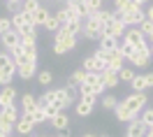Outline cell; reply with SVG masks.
I'll use <instances>...</instances> for the list:
<instances>
[{"label": "cell", "instance_id": "obj_1", "mask_svg": "<svg viewBox=\"0 0 153 137\" xmlns=\"http://www.w3.org/2000/svg\"><path fill=\"white\" fill-rule=\"evenodd\" d=\"M81 33H84V37H86V39H100L102 35H105V21H102V16H100V12L88 14L86 21H84Z\"/></svg>", "mask_w": 153, "mask_h": 137}, {"label": "cell", "instance_id": "obj_2", "mask_svg": "<svg viewBox=\"0 0 153 137\" xmlns=\"http://www.w3.org/2000/svg\"><path fill=\"white\" fill-rule=\"evenodd\" d=\"M76 49V37L74 35H70L65 28H60L56 33V42H53V54L56 56H63V54H67V51Z\"/></svg>", "mask_w": 153, "mask_h": 137}, {"label": "cell", "instance_id": "obj_3", "mask_svg": "<svg viewBox=\"0 0 153 137\" xmlns=\"http://www.w3.org/2000/svg\"><path fill=\"white\" fill-rule=\"evenodd\" d=\"M151 47L149 44H144V47H139V49H134V54L130 56V65H134V68H146L149 63H151Z\"/></svg>", "mask_w": 153, "mask_h": 137}, {"label": "cell", "instance_id": "obj_4", "mask_svg": "<svg viewBox=\"0 0 153 137\" xmlns=\"http://www.w3.org/2000/svg\"><path fill=\"white\" fill-rule=\"evenodd\" d=\"M123 105L130 109V112L139 114V112H142V109L149 105V95H146V93H130V95L123 100Z\"/></svg>", "mask_w": 153, "mask_h": 137}, {"label": "cell", "instance_id": "obj_5", "mask_svg": "<svg viewBox=\"0 0 153 137\" xmlns=\"http://www.w3.org/2000/svg\"><path fill=\"white\" fill-rule=\"evenodd\" d=\"M125 30H128V26H125V21L118 16L114 12V19L109 21V23H105V35H111V37H123L125 35Z\"/></svg>", "mask_w": 153, "mask_h": 137}, {"label": "cell", "instance_id": "obj_6", "mask_svg": "<svg viewBox=\"0 0 153 137\" xmlns=\"http://www.w3.org/2000/svg\"><path fill=\"white\" fill-rule=\"evenodd\" d=\"M123 42L132 44L134 49H139V47H144V44H149V42H146V37L142 35V30H139V28H130V30H125Z\"/></svg>", "mask_w": 153, "mask_h": 137}, {"label": "cell", "instance_id": "obj_7", "mask_svg": "<svg viewBox=\"0 0 153 137\" xmlns=\"http://www.w3.org/2000/svg\"><path fill=\"white\" fill-rule=\"evenodd\" d=\"M0 42H2V47H5L7 51H12L14 47H19V44H21V35H19V30L10 28L7 33H2V35H0Z\"/></svg>", "mask_w": 153, "mask_h": 137}, {"label": "cell", "instance_id": "obj_8", "mask_svg": "<svg viewBox=\"0 0 153 137\" xmlns=\"http://www.w3.org/2000/svg\"><path fill=\"white\" fill-rule=\"evenodd\" d=\"M84 84H86V86L91 88L95 95L105 91V84H102V72H88V74H86V81H84Z\"/></svg>", "mask_w": 153, "mask_h": 137}, {"label": "cell", "instance_id": "obj_9", "mask_svg": "<svg viewBox=\"0 0 153 137\" xmlns=\"http://www.w3.org/2000/svg\"><path fill=\"white\" fill-rule=\"evenodd\" d=\"M116 14H118V12H116ZM118 16L125 21V26L132 28V26H139V23L146 19V12L144 10H134V12H128V14H118Z\"/></svg>", "mask_w": 153, "mask_h": 137}, {"label": "cell", "instance_id": "obj_10", "mask_svg": "<svg viewBox=\"0 0 153 137\" xmlns=\"http://www.w3.org/2000/svg\"><path fill=\"white\" fill-rule=\"evenodd\" d=\"M14 100H16V88L14 86H2V91H0V109L12 107Z\"/></svg>", "mask_w": 153, "mask_h": 137}, {"label": "cell", "instance_id": "obj_11", "mask_svg": "<svg viewBox=\"0 0 153 137\" xmlns=\"http://www.w3.org/2000/svg\"><path fill=\"white\" fill-rule=\"evenodd\" d=\"M84 70H86V72H105L107 63L95 58V56H86V58H84Z\"/></svg>", "mask_w": 153, "mask_h": 137}, {"label": "cell", "instance_id": "obj_12", "mask_svg": "<svg viewBox=\"0 0 153 137\" xmlns=\"http://www.w3.org/2000/svg\"><path fill=\"white\" fill-rule=\"evenodd\" d=\"M33 128H35L33 118L26 116V114H21V118L16 121V126H14V133H19V135H30V133H33Z\"/></svg>", "mask_w": 153, "mask_h": 137}, {"label": "cell", "instance_id": "obj_13", "mask_svg": "<svg viewBox=\"0 0 153 137\" xmlns=\"http://www.w3.org/2000/svg\"><path fill=\"white\" fill-rule=\"evenodd\" d=\"M49 16H51V12H49L47 7H39L35 14H30V16H28V23H33V26L37 28V26H44V23H47Z\"/></svg>", "mask_w": 153, "mask_h": 137}, {"label": "cell", "instance_id": "obj_14", "mask_svg": "<svg viewBox=\"0 0 153 137\" xmlns=\"http://www.w3.org/2000/svg\"><path fill=\"white\" fill-rule=\"evenodd\" d=\"M0 68L5 70L7 74H16V63H14L10 51H0Z\"/></svg>", "mask_w": 153, "mask_h": 137}, {"label": "cell", "instance_id": "obj_15", "mask_svg": "<svg viewBox=\"0 0 153 137\" xmlns=\"http://www.w3.org/2000/svg\"><path fill=\"white\" fill-rule=\"evenodd\" d=\"M37 107H39V102L35 100V95L26 93V95L21 98V114H26V116H28V114H33Z\"/></svg>", "mask_w": 153, "mask_h": 137}, {"label": "cell", "instance_id": "obj_16", "mask_svg": "<svg viewBox=\"0 0 153 137\" xmlns=\"http://www.w3.org/2000/svg\"><path fill=\"white\" fill-rule=\"evenodd\" d=\"M49 123H51L53 130H67L70 128V116H67L65 112H58L53 118H49Z\"/></svg>", "mask_w": 153, "mask_h": 137}, {"label": "cell", "instance_id": "obj_17", "mask_svg": "<svg viewBox=\"0 0 153 137\" xmlns=\"http://www.w3.org/2000/svg\"><path fill=\"white\" fill-rule=\"evenodd\" d=\"M16 72H19L21 79H30L37 74V60H30V63H23V65H19L16 68Z\"/></svg>", "mask_w": 153, "mask_h": 137}, {"label": "cell", "instance_id": "obj_18", "mask_svg": "<svg viewBox=\"0 0 153 137\" xmlns=\"http://www.w3.org/2000/svg\"><path fill=\"white\" fill-rule=\"evenodd\" d=\"M114 112H116V118H118V121H123V123H130V121H134V118H137V114H134V112H130L123 102H118Z\"/></svg>", "mask_w": 153, "mask_h": 137}, {"label": "cell", "instance_id": "obj_19", "mask_svg": "<svg viewBox=\"0 0 153 137\" xmlns=\"http://www.w3.org/2000/svg\"><path fill=\"white\" fill-rule=\"evenodd\" d=\"M144 135H146V128H144V123L139 118H134V121L128 123V135L125 137H144Z\"/></svg>", "mask_w": 153, "mask_h": 137}, {"label": "cell", "instance_id": "obj_20", "mask_svg": "<svg viewBox=\"0 0 153 137\" xmlns=\"http://www.w3.org/2000/svg\"><path fill=\"white\" fill-rule=\"evenodd\" d=\"M123 56H121V51L116 49V51H111L109 54V63H107V70H111V72H118V70L123 68Z\"/></svg>", "mask_w": 153, "mask_h": 137}, {"label": "cell", "instance_id": "obj_21", "mask_svg": "<svg viewBox=\"0 0 153 137\" xmlns=\"http://www.w3.org/2000/svg\"><path fill=\"white\" fill-rule=\"evenodd\" d=\"M102 84H105V88H116L118 84H121V79H118V72L105 70V72H102Z\"/></svg>", "mask_w": 153, "mask_h": 137}, {"label": "cell", "instance_id": "obj_22", "mask_svg": "<svg viewBox=\"0 0 153 137\" xmlns=\"http://www.w3.org/2000/svg\"><path fill=\"white\" fill-rule=\"evenodd\" d=\"M118 44H121V42L116 37H111V35H102V37H100V49H105V51H116Z\"/></svg>", "mask_w": 153, "mask_h": 137}, {"label": "cell", "instance_id": "obj_23", "mask_svg": "<svg viewBox=\"0 0 153 137\" xmlns=\"http://www.w3.org/2000/svg\"><path fill=\"white\" fill-rule=\"evenodd\" d=\"M0 116H2V118H7V121H10L12 126H16V121L21 118V114H19V109H16L14 105H12V107H5L2 112H0Z\"/></svg>", "mask_w": 153, "mask_h": 137}, {"label": "cell", "instance_id": "obj_24", "mask_svg": "<svg viewBox=\"0 0 153 137\" xmlns=\"http://www.w3.org/2000/svg\"><path fill=\"white\" fill-rule=\"evenodd\" d=\"M63 28H65L70 35H74V37H76V35L81 33V28H84V21H81V19H72V21H67Z\"/></svg>", "mask_w": 153, "mask_h": 137}, {"label": "cell", "instance_id": "obj_25", "mask_svg": "<svg viewBox=\"0 0 153 137\" xmlns=\"http://www.w3.org/2000/svg\"><path fill=\"white\" fill-rule=\"evenodd\" d=\"M42 5H39V0H21V12L23 14H35Z\"/></svg>", "mask_w": 153, "mask_h": 137}, {"label": "cell", "instance_id": "obj_26", "mask_svg": "<svg viewBox=\"0 0 153 137\" xmlns=\"http://www.w3.org/2000/svg\"><path fill=\"white\" fill-rule=\"evenodd\" d=\"M53 100H56V88H47L44 95H42L37 102H39V107H47V105H53Z\"/></svg>", "mask_w": 153, "mask_h": 137}, {"label": "cell", "instance_id": "obj_27", "mask_svg": "<svg viewBox=\"0 0 153 137\" xmlns=\"http://www.w3.org/2000/svg\"><path fill=\"white\" fill-rule=\"evenodd\" d=\"M86 70L81 68V70H74V72H72V74H70V84H74V86H81V84H84V81H86Z\"/></svg>", "mask_w": 153, "mask_h": 137}, {"label": "cell", "instance_id": "obj_28", "mask_svg": "<svg viewBox=\"0 0 153 137\" xmlns=\"http://www.w3.org/2000/svg\"><path fill=\"white\" fill-rule=\"evenodd\" d=\"M130 86H132V93H144V91H146V81H144V74H137V77L130 81Z\"/></svg>", "mask_w": 153, "mask_h": 137}, {"label": "cell", "instance_id": "obj_29", "mask_svg": "<svg viewBox=\"0 0 153 137\" xmlns=\"http://www.w3.org/2000/svg\"><path fill=\"white\" fill-rule=\"evenodd\" d=\"M134 77H137V72H134L132 68H125V65H123V68L118 70V79H121V81H128V84H130Z\"/></svg>", "mask_w": 153, "mask_h": 137}, {"label": "cell", "instance_id": "obj_30", "mask_svg": "<svg viewBox=\"0 0 153 137\" xmlns=\"http://www.w3.org/2000/svg\"><path fill=\"white\" fill-rule=\"evenodd\" d=\"M74 109H76L79 116H88V114H93V105H88V102H84V100H79V102L74 105Z\"/></svg>", "mask_w": 153, "mask_h": 137}, {"label": "cell", "instance_id": "obj_31", "mask_svg": "<svg viewBox=\"0 0 153 137\" xmlns=\"http://www.w3.org/2000/svg\"><path fill=\"white\" fill-rule=\"evenodd\" d=\"M139 121L144 123V128L149 130V128H153V109H142V116H139Z\"/></svg>", "mask_w": 153, "mask_h": 137}, {"label": "cell", "instance_id": "obj_32", "mask_svg": "<svg viewBox=\"0 0 153 137\" xmlns=\"http://www.w3.org/2000/svg\"><path fill=\"white\" fill-rule=\"evenodd\" d=\"M102 2H105V0H84V7H86V14L100 12V10H102Z\"/></svg>", "mask_w": 153, "mask_h": 137}, {"label": "cell", "instance_id": "obj_33", "mask_svg": "<svg viewBox=\"0 0 153 137\" xmlns=\"http://www.w3.org/2000/svg\"><path fill=\"white\" fill-rule=\"evenodd\" d=\"M118 51H121L123 58H130V56L134 54V47H132V44H128V42H121V44H118Z\"/></svg>", "mask_w": 153, "mask_h": 137}, {"label": "cell", "instance_id": "obj_34", "mask_svg": "<svg viewBox=\"0 0 153 137\" xmlns=\"http://www.w3.org/2000/svg\"><path fill=\"white\" fill-rule=\"evenodd\" d=\"M37 81H39V84H42V86H49V84L53 81V74H51L49 70H42V72H39V74H37Z\"/></svg>", "mask_w": 153, "mask_h": 137}, {"label": "cell", "instance_id": "obj_35", "mask_svg": "<svg viewBox=\"0 0 153 137\" xmlns=\"http://www.w3.org/2000/svg\"><path fill=\"white\" fill-rule=\"evenodd\" d=\"M28 116L33 118V123H35V126H37V123H44V121H47V116H44V109H42V107H37L35 112H33V114H28Z\"/></svg>", "mask_w": 153, "mask_h": 137}, {"label": "cell", "instance_id": "obj_36", "mask_svg": "<svg viewBox=\"0 0 153 137\" xmlns=\"http://www.w3.org/2000/svg\"><path fill=\"white\" fill-rule=\"evenodd\" d=\"M139 30H142L144 37H151V35H153V23H151L149 19H144L142 23H139Z\"/></svg>", "mask_w": 153, "mask_h": 137}, {"label": "cell", "instance_id": "obj_37", "mask_svg": "<svg viewBox=\"0 0 153 137\" xmlns=\"http://www.w3.org/2000/svg\"><path fill=\"white\" fill-rule=\"evenodd\" d=\"M44 28H47L49 33H58V30H60V23H58V19L51 14V16H49V21L44 23Z\"/></svg>", "mask_w": 153, "mask_h": 137}, {"label": "cell", "instance_id": "obj_38", "mask_svg": "<svg viewBox=\"0 0 153 137\" xmlns=\"http://www.w3.org/2000/svg\"><path fill=\"white\" fill-rule=\"evenodd\" d=\"M53 16H56V19H58V23H60V28L65 26L67 21H70V14H67V7H63V10H58L56 14H53Z\"/></svg>", "mask_w": 153, "mask_h": 137}, {"label": "cell", "instance_id": "obj_39", "mask_svg": "<svg viewBox=\"0 0 153 137\" xmlns=\"http://www.w3.org/2000/svg\"><path fill=\"white\" fill-rule=\"evenodd\" d=\"M116 105H118V100H116L114 95H105V98H102V107L105 109H116Z\"/></svg>", "mask_w": 153, "mask_h": 137}, {"label": "cell", "instance_id": "obj_40", "mask_svg": "<svg viewBox=\"0 0 153 137\" xmlns=\"http://www.w3.org/2000/svg\"><path fill=\"white\" fill-rule=\"evenodd\" d=\"M65 93H67V98L72 100V105H74V98H76V93H79V86H74V84H70V81H67Z\"/></svg>", "mask_w": 153, "mask_h": 137}, {"label": "cell", "instance_id": "obj_41", "mask_svg": "<svg viewBox=\"0 0 153 137\" xmlns=\"http://www.w3.org/2000/svg\"><path fill=\"white\" fill-rule=\"evenodd\" d=\"M10 28H12V19H10V16H2V14H0V35H2V33H7Z\"/></svg>", "mask_w": 153, "mask_h": 137}, {"label": "cell", "instance_id": "obj_42", "mask_svg": "<svg viewBox=\"0 0 153 137\" xmlns=\"http://www.w3.org/2000/svg\"><path fill=\"white\" fill-rule=\"evenodd\" d=\"M12 79H14V74H7L5 70L0 68V84L2 86H12Z\"/></svg>", "mask_w": 153, "mask_h": 137}, {"label": "cell", "instance_id": "obj_43", "mask_svg": "<svg viewBox=\"0 0 153 137\" xmlns=\"http://www.w3.org/2000/svg\"><path fill=\"white\" fill-rule=\"evenodd\" d=\"M130 5V0H114V12H123Z\"/></svg>", "mask_w": 153, "mask_h": 137}, {"label": "cell", "instance_id": "obj_44", "mask_svg": "<svg viewBox=\"0 0 153 137\" xmlns=\"http://www.w3.org/2000/svg\"><path fill=\"white\" fill-rule=\"evenodd\" d=\"M81 100H84V102H88V105H93V107H95V100H97V95H95V93H86V95H81Z\"/></svg>", "mask_w": 153, "mask_h": 137}, {"label": "cell", "instance_id": "obj_45", "mask_svg": "<svg viewBox=\"0 0 153 137\" xmlns=\"http://www.w3.org/2000/svg\"><path fill=\"white\" fill-rule=\"evenodd\" d=\"M144 81H146V88H151V86H153V72L144 74Z\"/></svg>", "mask_w": 153, "mask_h": 137}, {"label": "cell", "instance_id": "obj_46", "mask_svg": "<svg viewBox=\"0 0 153 137\" xmlns=\"http://www.w3.org/2000/svg\"><path fill=\"white\" fill-rule=\"evenodd\" d=\"M7 10H10L12 14H16V12H19V2H7Z\"/></svg>", "mask_w": 153, "mask_h": 137}, {"label": "cell", "instance_id": "obj_47", "mask_svg": "<svg viewBox=\"0 0 153 137\" xmlns=\"http://www.w3.org/2000/svg\"><path fill=\"white\" fill-rule=\"evenodd\" d=\"M146 19H149V21H151V23H153V5H151V7H149V12H146Z\"/></svg>", "mask_w": 153, "mask_h": 137}, {"label": "cell", "instance_id": "obj_48", "mask_svg": "<svg viewBox=\"0 0 153 137\" xmlns=\"http://www.w3.org/2000/svg\"><path fill=\"white\" fill-rule=\"evenodd\" d=\"M58 137H70V130H60V135Z\"/></svg>", "mask_w": 153, "mask_h": 137}, {"label": "cell", "instance_id": "obj_49", "mask_svg": "<svg viewBox=\"0 0 153 137\" xmlns=\"http://www.w3.org/2000/svg\"><path fill=\"white\" fill-rule=\"evenodd\" d=\"M144 137H153V128H149V130H146V135Z\"/></svg>", "mask_w": 153, "mask_h": 137}, {"label": "cell", "instance_id": "obj_50", "mask_svg": "<svg viewBox=\"0 0 153 137\" xmlns=\"http://www.w3.org/2000/svg\"><path fill=\"white\" fill-rule=\"evenodd\" d=\"M134 2H137V5H139V7H142L144 2H149V0H134Z\"/></svg>", "mask_w": 153, "mask_h": 137}, {"label": "cell", "instance_id": "obj_51", "mask_svg": "<svg viewBox=\"0 0 153 137\" xmlns=\"http://www.w3.org/2000/svg\"><path fill=\"white\" fill-rule=\"evenodd\" d=\"M0 137H10V133H5V130H0Z\"/></svg>", "mask_w": 153, "mask_h": 137}, {"label": "cell", "instance_id": "obj_52", "mask_svg": "<svg viewBox=\"0 0 153 137\" xmlns=\"http://www.w3.org/2000/svg\"><path fill=\"white\" fill-rule=\"evenodd\" d=\"M84 137H95V135H91V133H86V135H84Z\"/></svg>", "mask_w": 153, "mask_h": 137}, {"label": "cell", "instance_id": "obj_53", "mask_svg": "<svg viewBox=\"0 0 153 137\" xmlns=\"http://www.w3.org/2000/svg\"><path fill=\"white\" fill-rule=\"evenodd\" d=\"M7 2H21V0H7Z\"/></svg>", "mask_w": 153, "mask_h": 137}, {"label": "cell", "instance_id": "obj_54", "mask_svg": "<svg viewBox=\"0 0 153 137\" xmlns=\"http://www.w3.org/2000/svg\"><path fill=\"white\" fill-rule=\"evenodd\" d=\"M151 56H153V44H151Z\"/></svg>", "mask_w": 153, "mask_h": 137}, {"label": "cell", "instance_id": "obj_55", "mask_svg": "<svg viewBox=\"0 0 153 137\" xmlns=\"http://www.w3.org/2000/svg\"><path fill=\"white\" fill-rule=\"evenodd\" d=\"M151 44H153V35H151Z\"/></svg>", "mask_w": 153, "mask_h": 137}]
</instances>
